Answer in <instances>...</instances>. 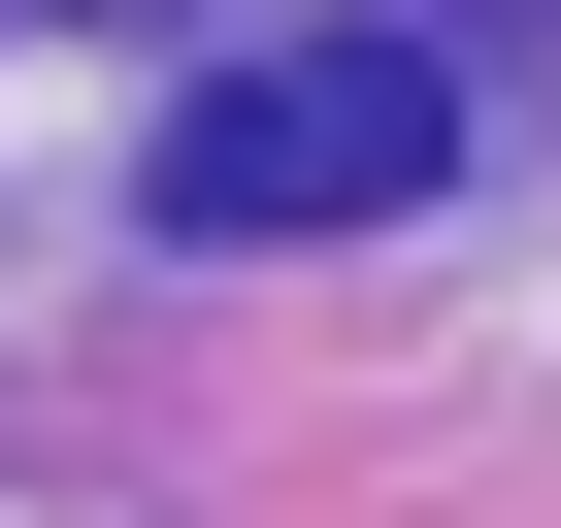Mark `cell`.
<instances>
[{
    "label": "cell",
    "mask_w": 561,
    "mask_h": 528,
    "mask_svg": "<svg viewBox=\"0 0 561 528\" xmlns=\"http://www.w3.org/2000/svg\"><path fill=\"white\" fill-rule=\"evenodd\" d=\"M430 165H462V67H430V34H264V67L165 100V231H198V264H264V231H397Z\"/></svg>",
    "instance_id": "1"
}]
</instances>
